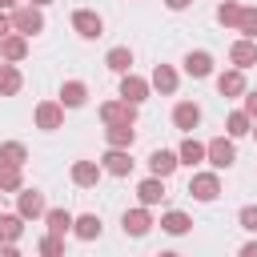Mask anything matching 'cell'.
<instances>
[{
    "mask_svg": "<svg viewBox=\"0 0 257 257\" xmlns=\"http://www.w3.org/2000/svg\"><path fill=\"white\" fill-rule=\"evenodd\" d=\"M36 249H40L44 257H60V253H64V237H56V233H44Z\"/></svg>",
    "mask_w": 257,
    "mask_h": 257,
    "instance_id": "cell-33",
    "label": "cell"
},
{
    "mask_svg": "<svg viewBox=\"0 0 257 257\" xmlns=\"http://www.w3.org/2000/svg\"><path fill=\"white\" fill-rule=\"evenodd\" d=\"M189 4H193V0H165V8H169V12H185Z\"/></svg>",
    "mask_w": 257,
    "mask_h": 257,
    "instance_id": "cell-38",
    "label": "cell"
},
{
    "mask_svg": "<svg viewBox=\"0 0 257 257\" xmlns=\"http://www.w3.org/2000/svg\"><path fill=\"white\" fill-rule=\"evenodd\" d=\"M189 197L201 201V205L217 201V197H221V177H217V169H209V173H193V181H189Z\"/></svg>",
    "mask_w": 257,
    "mask_h": 257,
    "instance_id": "cell-3",
    "label": "cell"
},
{
    "mask_svg": "<svg viewBox=\"0 0 257 257\" xmlns=\"http://www.w3.org/2000/svg\"><path fill=\"white\" fill-rule=\"evenodd\" d=\"M161 229H165L169 237H185V233L193 229V217L181 213V209H169V213H161Z\"/></svg>",
    "mask_w": 257,
    "mask_h": 257,
    "instance_id": "cell-24",
    "label": "cell"
},
{
    "mask_svg": "<svg viewBox=\"0 0 257 257\" xmlns=\"http://www.w3.org/2000/svg\"><path fill=\"white\" fill-rule=\"evenodd\" d=\"M72 32H76L80 40H100V36H104V20H100V12H92V8H76V12H72Z\"/></svg>",
    "mask_w": 257,
    "mask_h": 257,
    "instance_id": "cell-5",
    "label": "cell"
},
{
    "mask_svg": "<svg viewBox=\"0 0 257 257\" xmlns=\"http://www.w3.org/2000/svg\"><path fill=\"white\" fill-rule=\"evenodd\" d=\"M237 32L249 36V40H257V8H241V24H237Z\"/></svg>",
    "mask_w": 257,
    "mask_h": 257,
    "instance_id": "cell-34",
    "label": "cell"
},
{
    "mask_svg": "<svg viewBox=\"0 0 257 257\" xmlns=\"http://www.w3.org/2000/svg\"><path fill=\"white\" fill-rule=\"evenodd\" d=\"M149 92H153V80H145V76H137V72H124V76H120V96H124V100L145 104Z\"/></svg>",
    "mask_w": 257,
    "mask_h": 257,
    "instance_id": "cell-11",
    "label": "cell"
},
{
    "mask_svg": "<svg viewBox=\"0 0 257 257\" xmlns=\"http://www.w3.org/2000/svg\"><path fill=\"white\" fill-rule=\"evenodd\" d=\"M68 177H72L76 189H96V181L104 177V165H100V161H72Z\"/></svg>",
    "mask_w": 257,
    "mask_h": 257,
    "instance_id": "cell-8",
    "label": "cell"
},
{
    "mask_svg": "<svg viewBox=\"0 0 257 257\" xmlns=\"http://www.w3.org/2000/svg\"><path fill=\"white\" fill-rule=\"evenodd\" d=\"M0 201H4V193H0Z\"/></svg>",
    "mask_w": 257,
    "mask_h": 257,
    "instance_id": "cell-43",
    "label": "cell"
},
{
    "mask_svg": "<svg viewBox=\"0 0 257 257\" xmlns=\"http://www.w3.org/2000/svg\"><path fill=\"white\" fill-rule=\"evenodd\" d=\"M16 4H20V0H0V8H4V12H12Z\"/></svg>",
    "mask_w": 257,
    "mask_h": 257,
    "instance_id": "cell-40",
    "label": "cell"
},
{
    "mask_svg": "<svg viewBox=\"0 0 257 257\" xmlns=\"http://www.w3.org/2000/svg\"><path fill=\"white\" fill-rule=\"evenodd\" d=\"M12 28L24 32V36L44 32V8H36V4H16V8H12Z\"/></svg>",
    "mask_w": 257,
    "mask_h": 257,
    "instance_id": "cell-2",
    "label": "cell"
},
{
    "mask_svg": "<svg viewBox=\"0 0 257 257\" xmlns=\"http://www.w3.org/2000/svg\"><path fill=\"white\" fill-rule=\"evenodd\" d=\"M197 124H201V104H197V100H177V104H173V128L193 133Z\"/></svg>",
    "mask_w": 257,
    "mask_h": 257,
    "instance_id": "cell-13",
    "label": "cell"
},
{
    "mask_svg": "<svg viewBox=\"0 0 257 257\" xmlns=\"http://www.w3.org/2000/svg\"><path fill=\"white\" fill-rule=\"evenodd\" d=\"M100 165H104V173H108V177H128L137 161H133V153H128V149H112V145H108V153L100 157Z\"/></svg>",
    "mask_w": 257,
    "mask_h": 257,
    "instance_id": "cell-14",
    "label": "cell"
},
{
    "mask_svg": "<svg viewBox=\"0 0 257 257\" xmlns=\"http://www.w3.org/2000/svg\"><path fill=\"white\" fill-rule=\"evenodd\" d=\"M185 72L193 76V80H205V76H213V52H205V48H193V52H185Z\"/></svg>",
    "mask_w": 257,
    "mask_h": 257,
    "instance_id": "cell-15",
    "label": "cell"
},
{
    "mask_svg": "<svg viewBox=\"0 0 257 257\" xmlns=\"http://www.w3.org/2000/svg\"><path fill=\"white\" fill-rule=\"evenodd\" d=\"M205 161L221 173V169H233V161H237V145H233V137L225 133V137H213L209 145H205Z\"/></svg>",
    "mask_w": 257,
    "mask_h": 257,
    "instance_id": "cell-1",
    "label": "cell"
},
{
    "mask_svg": "<svg viewBox=\"0 0 257 257\" xmlns=\"http://www.w3.org/2000/svg\"><path fill=\"white\" fill-rule=\"evenodd\" d=\"M149 80H153V88H157L161 96H173V92H177V84H181V76H177V68H173V64H157Z\"/></svg>",
    "mask_w": 257,
    "mask_h": 257,
    "instance_id": "cell-21",
    "label": "cell"
},
{
    "mask_svg": "<svg viewBox=\"0 0 257 257\" xmlns=\"http://www.w3.org/2000/svg\"><path fill=\"white\" fill-rule=\"evenodd\" d=\"M225 133H229L233 141H237V137H249V133H253V116H249L245 108H233V112L225 116Z\"/></svg>",
    "mask_w": 257,
    "mask_h": 257,
    "instance_id": "cell-28",
    "label": "cell"
},
{
    "mask_svg": "<svg viewBox=\"0 0 257 257\" xmlns=\"http://www.w3.org/2000/svg\"><path fill=\"white\" fill-rule=\"evenodd\" d=\"M16 213H20L24 221H44V213H48V201H44V193L24 185V189L16 193Z\"/></svg>",
    "mask_w": 257,
    "mask_h": 257,
    "instance_id": "cell-4",
    "label": "cell"
},
{
    "mask_svg": "<svg viewBox=\"0 0 257 257\" xmlns=\"http://www.w3.org/2000/svg\"><path fill=\"white\" fill-rule=\"evenodd\" d=\"M217 24L221 28H237L241 24V4L237 0H221L217 4Z\"/></svg>",
    "mask_w": 257,
    "mask_h": 257,
    "instance_id": "cell-31",
    "label": "cell"
},
{
    "mask_svg": "<svg viewBox=\"0 0 257 257\" xmlns=\"http://www.w3.org/2000/svg\"><path fill=\"white\" fill-rule=\"evenodd\" d=\"M237 225H241L245 233H257V205H241V213H237Z\"/></svg>",
    "mask_w": 257,
    "mask_h": 257,
    "instance_id": "cell-35",
    "label": "cell"
},
{
    "mask_svg": "<svg viewBox=\"0 0 257 257\" xmlns=\"http://www.w3.org/2000/svg\"><path fill=\"white\" fill-rule=\"evenodd\" d=\"M241 257H257V241H245L241 245Z\"/></svg>",
    "mask_w": 257,
    "mask_h": 257,
    "instance_id": "cell-39",
    "label": "cell"
},
{
    "mask_svg": "<svg viewBox=\"0 0 257 257\" xmlns=\"http://www.w3.org/2000/svg\"><path fill=\"white\" fill-rule=\"evenodd\" d=\"M104 64H108V72H116V76L133 72V48H128V44H116V48H108V52H104Z\"/></svg>",
    "mask_w": 257,
    "mask_h": 257,
    "instance_id": "cell-23",
    "label": "cell"
},
{
    "mask_svg": "<svg viewBox=\"0 0 257 257\" xmlns=\"http://www.w3.org/2000/svg\"><path fill=\"white\" fill-rule=\"evenodd\" d=\"M72 221H76V217H72L68 209H48V213H44V225H48V233H56V237H68V233H72Z\"/></svg>",
    "mask_w": 257,
    "mask_h": 257,
    "instance_id": "cell-29",
    "label": "cell"
},
{
    "mask_svg": "<svg viewBox=\"0 0 257 257\" xmlns=\"http://www.w3.org/2000/svg\"><path fill=\"white\" fill-rule=\"evenodd\" d=\"M133 141H137V128H133V120L104 124V145H112V149H133Z\"/></svg>",
    "mask_w": 257,
    "mask_h": 257,
    "instance_id": "cell-17",
    "label": "cell"
},
{
    "mask_svg": "<svg viewBox=\"0 0 257 257\" xmlns=\"http://www.w3.org/2000/svg\"><path fill=\"white\" fill-rule=\"evenodd\" d=\"M177 169H181V157H177L173 149H153V153H149V173H157V177L169 181Z\"/></svg>",
    "mask_w": 257,
    "mask_h": 257,
    "instance_id": "cell-16",
    "label": "cell"
},
{
    "mask_svg": "<svg viewBox=\"0 0 257 257\" xmlns=\"http://www.w3.org/2000/svg\"><path fill=\"white\" fill-rule=\"evenodd\" d=\"M217 92L225 96V100H233V96H245V68H225V72H217Z\"/></svg>",
    "mask_w": 257,
    "mask_h": 257,
    "instance_id": "cell-10",
    "label": "cell"
},
{
    "mask_svg": "<svg viewBox=\"0 0 257 257\" xmlns=\"http://www.w3.org/2000/svg\"><path fill=\"white\" fill-rule=\"evenodd\" d=\"M229 60H233L237 68H253V64H257V40L237 36V40L229 44Z\"/></svg>",
    "mask_w": 257,
    "mask_h": 257,
    "instance_id": "cell-19",
    "label": "cell"
},
{
    "mask_svg": "<svg viewBox=\"0 0 257 257\" xmlns=\"http://www.w3.org/2000/svg\"><path fill=\"white\" fill-rule=\"evenodd\" d=\"M20 88H24V72L4 60V64H0V96H16Z\"/></svg>",
    "mask_w": 257,
    "mask_h": 257,
    "instance_id": "cell-26",
    "label": "cell"
},
{
    "mask_svg": "<svg viewBox=\"0 0 257 257\" xmlns=\"http://www.w3.org/2000/svg\"><path fill=\"white\" fill-rule=\"evenodd\" d=\"M100 233H104V225H100L96 213H80V217L72 221V237H76V241H96Z\"/></svg>",
    "mask_w": 257,
    "mask_h": 257,
    "instance_id": "cell-22",
    "label": "cell"
},
{
    "mask_svg": "<svg viewBox=\"0 0 257 257\" xmlns=\"http://www.w3.org/2000/svg\"><path fill=\"white\" fill-rule=\"evenodd\" d=\"M177 157H181V165H189V169H197L201 161H205V145L193 137V133H185V141H181V149H177Z\"/></svg>",
    "mask_w": 257,
    "mask_h": 257,
    "instance_id": "cell-25",
    "label": "cell"
},
{
    "mask_svg": "<svg viewBox=\"0 0 257 257\" xmlns=\"http://www.w3.org/2000/svg\"><path fill=\"white\" fill-rule=\"evenodd\" d=\"M0 161H8V165H24V161H28V149H24L20 141H4V145H0Z\"/></svg>",
    "mask_w": 257,
    "mask_h": 257,
    "instance_id": "cell-32",
    "label": "cell"
},
{
    "mask_svg": "<svg viewBox=\"0 0 257 257\" xmlns=\"http://www.w3.org/2000/svg\"><path fill=\"white\" fill-rule=\"evenodd\" d=\"M137 201H141V205H149V209H153V205H161V201H165V177L149 173V177L137 185Z\"/></svg>",
    "mask_w": 257,
    "mask_h": 257,
    "instance_id": "cell-18",
    "label": "cell"
},
{
    "mask_svg": "<svg viewBox=\"0 0 257 257\" xmlns=\"http://www.w3.org/2000/svg\"><path fill=\"white\" fill-rule=\"evenodd\" d=\"M56 100H60L64 108H84V104H88V84H84V80H64Z\"/></svg>",
    "mask_w": 257,
    "mask_h": 257,
    "instance_id": "cell-20",
    "label": "cell"
},
{
    "mask_svg": "<svg viewBox=\"0 0 257 257\" xmlns=\"http://www.w3.org/2000/svg\"><path fill=\"white\" fill-rule=\"evenodd\" d=\"M28 4H36V8H48V4H52V0H28Z\"/></svg>",
    "mask_w": 257,
    "mask_h": 257,
    "instance_id": "cell-41",
    "label": "cell"
},
{
    "mask_svg": "<svg viewBox=\"0 0 257 257\" xmlns=\"http://www.w3.org/2000/svg\"><path fill=\"white\" fill-rule=\"evenodd\" d=\"M28 40H32V36H24V32H16V28H12V32L0 40V60H8V64H20V60L28 56Z\"/></svg>",
    "mask_w": 257,
    "mask_h": 257,
    "instance_id": "cell-9",
    "label": "cell"
},
{
    "mask_svg": "<svg viewBox=\"0 0 257 257\" xmlns=\"http://www.w3.org/2000/svg\"><path fill=\"white\" fill-rule=\"evenodd\" d=\"M100 120H104V124H116V120H133V124H137V104L124 100V96L104 100V104H100Z\"/></svg>",
    "mask_w": 257,
    "mask_h": 257,
    "instance_id": "cell-12",
    "label": "cell"
},
{
    "mask_svg": "<svg viewBox=\"0 0 257 257\" xmlns=\"http://www.w3.org/2000/svg\"><path fill=\"white\" fill-rule=\"evenodd\" d=\"M8 32H12V12H4V8H0V40H4Z\"/></svg>",
    "mask_w": 257,
    "mask_h": 257,
    "instance_id": "cell-37",
    "label": "cell"
},
{
    "mask_svg": "<svg viewBox=\"0 0 257 257\" xmlns=\"http://www.w3.org/2000/svg\"><path fill=\"white\" fill-rule=\"evenodd\" d=\"M253 137H257V120H253Z\"/></svg>",
    "mask_w": 257,
    "mask_h": 257,
    "instance_id": "cell-42",
    "label": "cell"
},
{
    "mask_svg": "<svg viewBox=\"0 0 257 257\" xmlns=\"http://www.w3.org/2000/svg\"><path fill=\"white\" fill-rule=\"evenodd\" d=\"M153 225H157V221H153L149 205H137V209H124V213H120V229H124V237H145Z\"/></svg>",
    "mask_w": 257,
    "mask_h": 257,
    "instance_id": "cell-7",
    "label": "cell"
},
{
    "mask_svg": "<svg viewBox=\"0 0 257 257\" xmlns=\"http://www.w3.org/2000/svg\"><path fill=\"white\" fill-rule=\"evenodd\" d=\"M24 189V165L0 161V193H20Z\"/></svg>",
    "mask_w": 257,
    "mask_h": 257,
    "instance_id": "cell-27",
    "label": "cell"
},
{
    "mask_svg": "<svg viewBox=\"0 0 257 257\" xmlns=\"http://www.w3.org/2000/svg\"><path fill=\"white\" fill-rule=\"evenodd\" d=\"M32 120H36V128L56 133V128H64V104H60V100H40V104L32 108Z\"/></svg>",
    "mask_w": 257,
    "mask_h": 257,
    "instance_id": "cell-6",
    "label": "cell"
},
{
    "mask_svg": "<svg viewBox=\"0 0 257 257\" xmlns=\"http://www.w3.org/2000/svg\"><path fill=\"white\" fill-rule=\"evenodd\" d=\"M24 237V217L20 213H0V241H16Z\"/></svg>",
    "mask_w": 257,
    "mask_h": 257,
    "instance_id": "cell-30",
    "label": "cell"
},
{
    "mask_svg": "<svg viewBox=\"0 0 257 257\" xmlns=\"http://www.w3.org/2000/svg\"><path fill=\"white\" fill-rule=\"evenodd\" d=\"M241 108H245V112H249V116L257 120V88H253V92L245 88V104H241Z\"/></svg>",
    "mask_w": 257,
    "mask_h": 257,
    "instance_id": "cell-36",
    "label": "cell"
}]
</instances>
